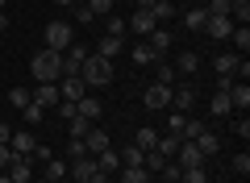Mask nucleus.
<instances>
[{"mask_svg":"<svg viewBox=\"0 0 250 183\" xmlns=\"http://www.w3.org/2000/svg\"><path fill=\"white\" fill-rule=\"evenodd\" d=\"M29 71H34L38 83H59L62 79V54L59 50H38L29 59Z\"/></svg>","mask_w":250,"mask_h":183,"instance_id":"f257e3e1","label":"nucleus"},{"mask_svg":"<svg viewBox=\"0 0 250 183\" xmlns=\"http://www.w3.org/2000/svg\"><path fill=\"white\" fill-rule=\"evenodd\" d=\"M80 79L88 83V92H92V87L113 83V62L100 59V54H88V59H83V67H80Z\"/></svg>","mask_w":250,"mask_h":183,"instance_id":"f03ea898","label":"nucleus"},{"mask_svg":"<svg viewBox=\"0 0 250 183\" xmlns=\"http://www.w3.org/2000/svg\"><path fill=\"white\" fill-rule=\"evenodd\" d=\"M67 46H71V25H67V21H50V25H46V50H67Z\"/></svg>","mask_w":250,"mask_h":183,"instance_id":"7ed1b4c3","label":"nucleus"},{"mask_svg":"<svg viewBox=\"0 0 250 183\" xmlns=\"http://www.w3.org/2000/svg\"><path fill=\"white\" fill-rule=\"evenodd\" d=\"M142 104L150 108V113L171 108V87H167V83H150V87H146V96H142Z\"/></svg>","mask_w":250,"mask_h":183,"instance_id":"20e7f679","label":"nucleus"},{"mask_svg":"<svg viewBox=\"0 0 250 183\" xmlns=\"http://www.w3.org/2000/svg\"><path fill=\"white\" fill-rule=\"evenodd\" d=\"M175 166H179V171H188V166H205V154L196 150V142H179V150H175Z\"/></svg>","mask_w":250,"mask_h":183,"instance_id":"39448f33","label":"nucleus"},{"mask_svg":"<svg viewBox=\"0 0 250 183\" xmlns=\"http://www.w3.org/2000/svg\"><path fill=\"white\" fill-rule=\"evenodd\" d=\"M125 25L134 29V34H138V38H146V34H154V29H159V21H154V13H150V9H138V13H134V17L125 21Z\"/></svg>","mask_w":250,"mask_h":183,"instance_id":"423d86ee","label":"nucleus"},{"mask_svg":"<svg viewBox=\"0 0 250 183\" xmlns=\"http://www.w3.org/2000/svg\"><path fill=\"white\" fill-rule=\"evenodd\" d=\"M100 113H104V108H100V100L92 96V92L75 100V117H83V121H92V125H96V121H100Z\"/></svg>","mask_w":250,"mask_h":183,"instance_id":"0eeeda50","label":"nucleus"},{"mask_svg":"<svg viewBox=\"0 0 250 183\" xmlns=\"http://www.w3.org/2000/svg\"><path fill=\"white\" fill-rule=\"evenodd\" d=\"M192 104H196V87H192V83H179L175 92H171V108H175V113H188Z\"/></svg>","mask_w":250,"mask_h":183,"instance_id":"6e6552de","label":"nucleus"},{"mask_svg":"<svg viewBox=\"0 0 250 183\" xmlns=\"http://www.w3.org/2000/svg\"><path fill=\"white\" fill-rule=\"evenodd\" d=\"M59 96H62V100H80V96H88V83H83L80 75H62Z\"/></svg>","mask_w":250,"mask_h":183,"instance_id":"1a4fd4ad","label":"nucleus"},{"mask_svg":"<svg viewBox=\"0 0 250 183\" xmlns=\"http://www.w3.org/2000/svg\"><path fill=\"white\" fill-rule=\"evenodd\" d=\"M225 96H229V108H233V113L246 117V108H250V83H233Z\"/></svg>","mask_w":250,"mask_h":183,"instance_id":"9d476101","label":"nucleus"},{"mask_svg":"<svg viewBox=\"0 0 250 183\" xmlns=\"http://www.w3.org/2000/svg\"><path fill=\"white\" fill-rule=\"evenodd\" d=\"M34 146H38V138L29 129H21V133H13V138H9V150H13V154H21V158L34 154Z\"/></svg>","mask_w":250,"mask_h":183,"instance_id":"9b49d317","label":"nucleus"},{"mask_svg":"<svg viewBox=\"0 0 250 183\" xmlns=\"http://www.w3.org/2000/svg\"><path fill=\"white\" fill-rule=\"evenodd\" d=\"M9 179H13V183H34V166H29V158L13 154V163H9Z\"/></svg>","mask_w":250,"mask_h":183,"instance_id":"f8f14e48","label":"nucleus"},{"mask_svg":"<svg viewBox=\"0 0 250 183\" xmlns=\"http://www.w3.org/2000/svg\"><path fill=\"white\" fill-rule=\"evenodd\" d=\"M29 96H34V104H42V108H54L59 104V83H38V92H29Z\"/></svg>","mask_w":250,"mask_h":183,"instance_id":"ddd939ff","label":"nucleus"},{"mask_svg":"<svg viewBox=\"0 0 250 183\" xmlns=\"http://www.w3.org/2000/svg\"><path fill=\"white\" fill-rule=\"evenodd\" d=\"M67 175H75V183H88L92 175H96V158H75V163L67 166Z\"/></svg>","mask_w":250,"mask_h":183,"instance_id":"4468645a","label":"nucleus"},{"mask_svg":"<svg viewBox=\"0 0 250 183\" xmlns=\"http://www.w3.org/2000/svg\"><path fill=\"white\" fill-rule=\"evenodd\" d=\"M83 146H88V154L96 158L100 150H108V133H104V129H96V125H92V129L83 133Z\"/></svg>","mask_w":250,"mask_h":183,"instance_id":"2eb2a0df","label":"nucleus"},{"mask_svg":"<svg viewBox=\"0 0 250 183\" xmlns=\"http://www.w3.org/2000/svg\"><path fill=\"white\" fill-rule=\"evenodd\" d=\"M83 59H88V50H83V46H75V50H67V54H62V75H80Z\"/></svg>","mask_w":250,"mask_h":183,"instance_id":"dca6fc26","label":"nucleus"},{"mask_svg":"<svg viewBox=\"0 0 250 183\" xmlns=\"http://www.w3.org/2000/svg\"><path fill=\"white\" fill-rule=\"evenodd\" d=\"M129 59H134L138 67H154V62H159V54H154V50H150V42L142 38V42H138L134 50H129Z\"/></svg>","mask_w":250,"mask_h":183,"instance_id":"f3484780","label":"nucleus"},{"mask_svg":"<svg viewBox=\"0 0 250 183\" xmlns=\"http://www.w3.org/2000/svg\"><path fill=\"white\" fill-rule=\"evenodd\" d=\"M96 171H104V175L121 171V154H117L113 146H108V150H100V154H96Z\"/></svg>","mask_w":250,"mask_h":183,"instance_id":"a211bd4d","label":"nucleus"},{"mask_svg":"<svg viewBox=\"0 0 250 183\" xmlns=\"http://www.w3.org/2000/svg\"><path fill=\"white\" fill-rule=\"evenodd\" d=\"M205 29H208V38H229L233 34V21L229 17H208Z\"/></svg>","mask_w":250,"mask_h":183,"instance_id":"6ab92c4d","label":"nucleus"},{"mask_svg":"<svg viewBox=\"0 0 250 183\" xmlns=\"http://www.w3.org/2000/svg\"><path fill=\"white\" fill-rule=\"evenodd\" d=\"M146 42H150V50L159 54V59L171 50V34H167V29H154V34H146Z\"/></svg>","mask_w":250,"mask_h":183,"instance_id":"aec40b11","label":"nucleus"},{"mask_svg":"<svg viewBox=\"0 0 250 183\" xmlns=\"http://www.w3.org/2000/svg\"><path fill=\"white\" fill-rule=\"evenodd\" d=\"M196 150H200V154H205V158H213L217 154V150H221V138H217V133H200V138H196Z\"/></svg>","mask_w":250,"mask_h":183,"instance_id":"412c9836","label":"nucleus"},{"mask_svg":"<svg viewBox=\"0 0 250 183\" xmlns=\"http://www.w3.org/2000/svg\"><path fill=\"white\" fill-rule=\"evenodd\" d=\"M121 50H125V42H121V38H108V34L100 38V59H108V62H113Z\"/></svg>","mask_w":250,"mask_h":183,"instance_id":"4be33fe9","label":"nucleus"},{"mask_svg":"<svg viewBox=\"0 0 250 183\" xmlns=\"http://www.w3.org/2000/svg\"><path fill=\"white\" fill-rule=\"evenodd\" d=\"M150 13H154V21H159V25H167V21L175 17V4H171V0H154Z\"/></svg>","mask_w":250,"mask_h":183,"instance_id":"5701e85b","label":"nucleus"},{"mask_svg":"<svg viewBox=\"0 0 250 183\" xmlns=\"http://www.w3.org/2000/svg\"><path fill=\"white\" fill-rule=\"evenodd\" d=\"M238 59H242V54H217V59H213L217 75H233V71H238Z\"/></svg>","mask_w":250,"mask_h":183,"instance_id":"b1692460","label":"nucleus"},{"mask_svg":"<svg viewBox=\"0 0 250 183\" xmlns=\"http://www.w3.org/2000/svg\"><path fill=\"white\" fill-rule=\"evenodd\" d=\"M121 183H150L146 166H121Z\"/></svg>","mask_w":250,"mask_h":183,"instance_id":"393cba45","label":"nucleus"},{"mask_svg":"<svg viewBox=\"0 0 250 183\" xmlns=\"http://www.w3.org/2000/svg\"><path fill=\"white\" fill-rule=\"evenodd\" d=\"M154 142H159V133H154L150 125H142V129H138V138H134V146L146 154V150H154Z\"/></svg>","mask_w":250,"mask_h":183,"instance_id":"a878e982","label":"nucleus"},{"mask_svg":"<svg viewBox=\"0 0 250 183\" xmlns=\"http://www.w3.org/2000/svg\"><path fill=\"white\" fill-rule=\"evenodd\" d=\"M59 179H67V163L62 158H50L46 163V183H59Z\"/></svg>","mask_w":250,"mask_h":183,"instance_id":"bb28decb","label":"nucleus"},{"mask_svg":"<svg viewBox=\"0 0 250 183\" xmlns=\"http://www.w3.org/2000/svg\"><path fill=\"white\" fill-rule=\"evenodd\" d=\"M196 67H200V54H192V50H184V54L175 59V71H184V75H192Z\"/></svg>","mask_w":250,"mask_h":183,"instance_id":"cd10ccee","label":"nucleus"},{"mask_svg":"<svg viewBox=\"0 0 250 183\" xmlns=\"http://www.w3.org/2000/svg\"><path fill=\"white\" fill-rule=\"evenodd\" d=\"M154 150H159V154L171 163V158H175V150H179V138H171V133H167V138H159V142H154Z\"/></svg>","mask_w":250,"mask_h":183,"instance_id":"c85d7f7f","label":"nucleus"},{"mask_svg":"<svg viewBox=\"0 0 250 183\" xmlns=\"http://www.w3.org/2000/svg\"><path fill=\"white\" fill-rule=\"evenodd\" d=\"M205 21H208L205 9H188V13H184V25H188V29H205Z\"/></svg>","mask_w":250,"mask_h":183,"instance_id":"c756f323","label":"nucleus"},{"mask_svg":"<svg viewBox=\"0 0 250 183\" xmlns=\"http://www.w3.org/2000/svg\"><path fill=\"white\" fill-rule=\"evenodd\" d=\"M208 108H213L217 117H229L233 108H229V96H225V92H213V100H208Z\"/></svg>","mask_w":250,"mask_h":183,"instance_id":"7c9ffc66","label":"nucleus"},{"mask_svg":"<svg viewBox=\"0 0 250 183\" xmlns=\"http://www.w3.org/2000/svg\"><path fill=\"white\" fill-rule=\"evenodd\" d=\"M179 183H208L205 166H188V171H179Z\"/></svg>","mask_w":250,"mask_h":183,"instance_id":"2f4dec72","label":"nucleus"},{"mask_svg":"<svg viewBox=\"0 0 250 183\" xmlns=\"http://www.w3.org/2000/svg\"><path fill=\"white\" fill-rule=\"evenodd\" d=\"M229 38H233V46H238L242 54L250 50V29H246V25H233V34H229Z\"/></svg>","mask_w":250,"mask_h":183,"instance_id":"473e14b6","label":"nucleus"},{"mask_svg":"<svg viewBox=\"0 0 250 183\" xmlns=\"http://www.w3.org/2000/svg\"><path fill=\"white\" fill-rule=\"evenodd\" d=\"M171 138H179V142H184V125H188V113H171Z\"/></svg>","mask_w":250,"mask_h":183,"instance_id":"72a5a7b5","label":"nucleus"},{"mask_svg":"<svg viewBox=\"0 0 250 183\" xmlns=\"http://www.w3.org/2000/svg\"><path fill=\"white\" fill-rule=\"evenodd\" d=\"M67 154H71V158H92L88 146H83V138H71V142H67Z\"/></svg>","mask_w":250,"mask_h":183,"instance_id":"f704fd0d","label":"nucleus"},{"mask_svg":"<svg viewBox=\"0 0 250 183\" xmlns=\"http://www.w3.org/2000/svg\"><path fill=\"white\" fill-rule=\"evenodd\" d=\"M208 17H229V0H208Z\"/></svg>","mask_w":250,"mask_h":183,"instance_id":"c9c22d12","label":"nucleus"},{"mask_svg":"<svg viewBox=\"0 0 250 183\" xmlns=\"http://www.w3.org/2000/svg\"><path fill=\"white\" fill-rule=\"evenodd\" d=\"M154 83H175V67H171V62H159V79H154Z\"/></svg>","mask_w":250,"mask_h":183,"instance_id":"e433bc0d","label":"nucleus"},{"mask_svg":"<svg viewBox=\"0 0 250 183\" xmlns=\"http://www.w3.org/2000/svg\"><path fill=\"white\" fill-rule=\"evenodd\" d=\"M121 166H142V150H138V146H129V150L121 154Z\"/></svg>","mask_w":250,"mask_h":183,"instance_id":"4c0bfd02","label":"nucleus"},{"mask_svg":"<svg viewBox=\"0 0 250 183\" xmlns=\"http://www.w3.org/2000/svg\"><path fill=\"white\" fill-rule=\"evenodd\" d=\"M42 113H46V108L29 100V104H25V125H38V121H42Z\"/></svg>","mask_w":250,"mask_h":183,"instance_id":"58836bf2","label":"nucleus"},{"mask_svg":"<svg viewBox=\"0 0 250 183\" xmlns=\"http://www.w3.org/2000/svg\"><path fill=\"white\" fill-rule=\"evenodd\" d=\"M67 125H71V138H83V133L92 129V121H83V117H71Z\"/></svg>","mask_w":250,"mask_h":183,"instance_id":"ea45409f","label":"nucleus"},{"mask_svg":"<svg viewBox=\"0 0 250 183\" xmlns=\"http://www.w3.org/2000/svg\"><path fill=\"white\" fill-rule=\"evenodd\" d=\"M125 17H108V38H125Z\"/></svg>","mask_w":250,"mask_h":183,"instance_id":"a19ab883","label":"nucleus"},{"mask_svg":"<svg viewBox=\"0 0 250 183\" xmlns=\"http://www.w3.org/2000/svg\"><path fill=\"white\" fill-rule=\"evenodd\" d=\"M75 21H80V25H92V21H96V13H92L88 4H75Z\"/></svg>","mask_w":250,"mask_h":183,"instance_id":"79ce46f5","label":"nucleus"},{"mask_svg":"<svg viewBox=\"0 0 250 183\" xmlns=\"http://www.w3.org/2000/svg\"><path fill=\"white\" fill-rule=\"evenodd\" d=\"M9 100H13V104H17V108H25L29 100H34V96H29L25 87H13V92H9Z\"/></svg>","mask_w":250,"mask_h":183,"instance_id":"37998d69","label":"nucleus"},{"mask_svg":"<svg viewBox=\"0 0 250 183\" xmlns=\"http://www.w3.org/2000/svg\"><path fill=\"white\" fill-rule=\"evenodd\" d=\"M233 171H238L242 179H246V175H250V154H246V150H242V154L233 158Z\"/></svg>","mask_w":250,"mask_h":183,"instance_id":"c03bdc74","label":"nucleus"},{"mask_svg":"<svg viewBox=\"0 0 250 183\" xmlns=\"http://www.w3.org/2000/svg\"><path fill=\"white\" fill-rule=\"evenodd\" d=\"M54 108H59V117H62V121H71V117H75V100H59Z\"/></svg>","mask_w":250,"mask_h":183,"instance_id":"a18cd8bd","label":"nucleus"},{"mask_svg":"<svg viewBox=\"0 0 250 183\" xmlns=\"http://www.w3.org/2000/svg\"><path fill=\"white\" fill-rule=\"evenodd\" d=\"M88 9H92V13H108V17H113V0H88Z\"/></svg>","mask_w":250,"mask_h":183,"instance_id":"49530a36","label":"nucleus"},{"mask_svg":"<svg viewBox=\"0 0 250 183\" xmlns=\"http://www.w3.org/2000/svg\"><path fill=\"white\" fill-rule=\"evenodd\" d=\"M233 133H238V138H242V142H246V138H250V121H246V117H238V121H233Z\"/></svg>","mask_w":250,"mask_h":183,"instance_id":"de8ad7c7","label":"nucleus"},{"mask_svg":"<svg viewBox=\"0 0 250 183\" xmlns=\"http://www.w3.org/2000/svg\"><path fill=\"white\" fill-rule=\"evenodd\" d=\"M159 175H163V179H167V183H179V166H175V163H167V166H163Z\"/></svg>","mask_w":250,"mask_h":183,"instance_id":"09e8293b","label":"nucleus"},{"mask_svg":"<svg viewBox=\"0 0 250 183\" xmlns=\"http://www.w3.org/2000/svg\"><path fill=\"white\" fill-rule=\"evenodd\" d=\"M233 83H238V79H233V75H217V92H229Z\"/></svg>","mask_w":250,"mask_h":183,"instance_id":"8fccbe9b","label":"nucleus"},{"mask_svg":"<svg viewBox=\"0 0 250 183\" xmlns=\"http://www.w3.org/2000/svg\"><path fill=\"white\" fill-rule=\"evenodd\" d=\"M9 163H13V150H9V146H0V171H9Z\"/></svg>","mask_w":250,"mask_h":183,"instance_id":"3c124183","label":"nucleus"},{"mask_svg":"<svg viewBox=\"0 0 250 183\" xmlns=\"http://www.w3.org/2000/svg\"><path fill=\"white\" fill-rule=\"evenodd\" d=\"M9 138H13V129H9V125H0V146H9Z\"/></svg>","mask_w":250,"mask_h":183,"instance_id":"603ef678","label":"nucleus"},{"mask_svg":"<svg viewBox=\"0 0 250 183\" xmlns=\"http://www.w3.org/2000/svg\"><path fill=\"white\" fill-rule=\"evenodd\" d=\"M88 183H108V175H104V171H96V175H92Z\"/></svg>","mask_w":250,"mask_h":183,"instance_id":"864d4df0","label":"nucleus"},{"mask_svg":"<svg viewBox=\"0 0 250 183\" xmlns=\"http://www.w3.org/2000/svg\"><path fill=\"white\" fill-rule=\"evenodd\" d=\"M4 29H9V17H4V13H0V34H4Z\"/></svg>","mask_w":250,"mask_h":183,"instance_id":"5fc2aeb1","label":"nucleus"},{"mask_svg":"<svg viewBox=\"0 0 250 183\" xmlns=\"http://www.w3.org/2000/svg\"><path fill=\"white\" fill-rule=\"evenodd\" d=\"M150 4H154V0H138V9H150Z\"/></svg>","mask_w":250,"mask_h":183,"instance_id":"6e6d98bb","label":"nucleus"},{"mask_svg":"<svg viewBox=\"0 0 250 183\" xmlns=\"http://www.w3.org/2000/svg\"><path fill=\"white\" fill-rule=\"evenodd\" d=\"M0 183H13V179H9V171H0Z\"/></svg>","mask_w":250,"mask_h":183,"instance_id":"4d7b16f0","label":"nucleus"},{"mask_svg":"<svg viewBox=\"0 0 250 183\" xmlns=\"http://www.w3.org/2000/svg\"><path fill=\"white\" fill-rule=\"evenodd\" d=\"M54 4H75V0H54Z\"/></svg>","mask_w":250,"mask_h":183,"instance_id":"13d9d810","label":"nucleus"},{"mask_svg":"<svg viewBox=\"0 0 250 183\" xmlns=\"http://www.w3.org/2000/svg\"><path fill=\"white\" fill-rule=\"evenodd\" d=\"M0 13H4V0H0Z\"/></svg>","mask_w":250,"mask_h":183,"instance_id":"bf43d9fd","label":"nucleus"},{"mask_svg":"<svg viewBox=\"0 0 250 183\" xmlns=\"http://www.w3.org/2000/svg\"><path fill=\"white\" fill-rule=\"evenodd\" d=\"M171 4H175V0H171Z\"/></svg>","mask_w":250,"mask_h":183,"instance_id":"052dcab7","label":"nucleus"}]
</instances>
